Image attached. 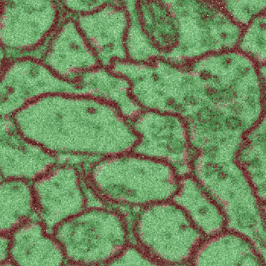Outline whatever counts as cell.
I'll return each mask as SVG.
<instances>
[{"mask_svg": "<svg viewBox=\"0 0 266 266\" xmlns=\"http://www.w3.org/2000/svg\"><path fill=\"white\" fill-rule=\"evenodd\" d=\"M188 225L178 207L153 205L138 215L134 233L139 248L148 256L180 262L188 249Z\"/></svg>", "mask_w": 266, "mask_h": 266, "instance_id": "cell-2", "label": "cell"}, {"mask_svg": "<svg viewBox=\"0 0 266 266\" xmlns=\"http://www.w3.org/2000/svg\"><path fill=\"white\" fill-rule=\"evenodd\" d=\"M118 265H146L149 261L147 255L140 248L128 245L117 257Z\"/></svg>", "mask_w": 266, "mask_h": 266, "instance_id": "cell-3", "label": "cell"}, {"mask_svg": "<svg viewBox=\"0 0 266 266\" xmlns=\"http://www.w3.org/2000/svg\"><path fill=\"white\" fill-rule=\"evenodd\" d=\"M113 162V182L104 191L118 203L150 205L167 199L173 193L171 178L160 173L159 165L146 156L125 154Z\"/></svg>", "mask_w": 266, "mask_h": 266, "instance_id": "cell-1", "label": "cell"}]
</instances>
